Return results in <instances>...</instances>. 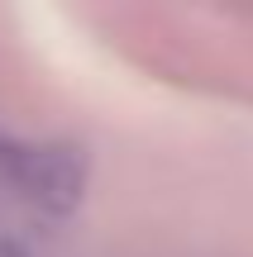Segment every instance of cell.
<instances>
[{"label":"cell","mask_w":253,"mask_h":257,"mask_svg":"<svg viewBox=\"0 0 253 257\" xmlns=\"http://www.w3.org/2000/svg\"><path fill=\"white\" fill-rule=\"evenodd\" d=\"M0 172L24 200L48 214L76 210L86 191V157L72 143H10L0 138Z\"/></svg>","instance_id":"obj_1"}]
</instances>
